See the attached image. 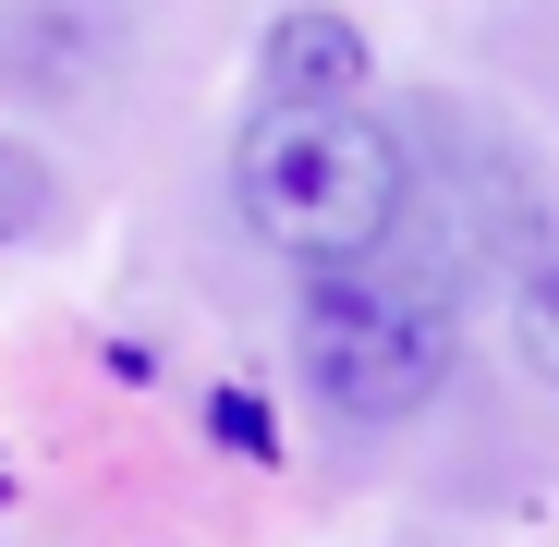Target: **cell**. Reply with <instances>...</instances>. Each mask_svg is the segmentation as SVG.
<instances>
[{
    "mask_svg": "<svg viewBox=\"0 0 559 547\" xmlns=\"http://www.w3.org/2000/svg\"><path fill=\"white\" fill-rule=\"evenodd\" d=\"M462 365V317L438 281H390V267H329L293 305V378L341 426H414Z\"/></svg>",
    "mask_w": 559,
    "mask_h": 547,
    "instance_id": "cell-2",
    "label": "cell"
},
{
    "mask_svg": "<svg viewBox=\"0 0 559 547\" xmlns=\"http://www.w3.org/2000/svg\"><path fill=\"white\" fill-rule=\"evenodd\" d=\"M231 207L305 281L378 267V243L414 219V146L378 110H255L231 134Z\"/></svg>",
    "mask_w": 559,
    "mask_h": 547,
    "instance_id": "cell-1",
    "label": "cell"
},
{
    "mask_svg": "<svg viewBox=\"0 0 559 547\" xmlns=\"http://www.w3.org/2000/svg\"><path fill=\"white\" fill-rule=\"evenodd\" d=\"M523 365L559 390V231L523 255Z\"/></svg>",
    "mask_w": 559,
    "mask_h": 547,
    "instance_id": "cell-6",
    "label": "cell"
},
{
    "mask_svg": "<svg viewBox=\"0 0 559 547\" xmlns=\"http://www.w3.org/2000/svg\"><path fill=\"white\" fill-rule=\"evenodd\" d=\"M49 219H61V170H49V146L0 134V255H13V243H37Z\"/></svg>",
    "mask_w": 559,
    "mask_h": 547,
    "instance_id": "cell-5",
    "label": "cell"
},
{
    "mask_svg": "<svg viewBox=\"0 0 559 547\" xmlns=\"http://www.w3.org/2000/svg\"><path fill=\"white\" fill-rule=\"evenodd\" d=\"M365 25L329 13V0H293L255 49V110H365Z\"/></svg>",
    "mask_w": 559,
    "mask_h": 547,
    "instance_id": "cell-3",
    "label": "cell"
},
{
    "mask_svg": "<svg viewBox=\"0 0 559 547\" xmlns=\"http://www.w3.org/2000/svg\"><path fill=\"white\" fill-rule=\"evenodd\" d=\"M0 61H13L25 85H49V98H85V85L110 73V13L98 0H25L13 37H0Z\"/></svg>",
    "mask_w": 559,
    "mask_h": 547,
    "instance_id": "cell-4",
    "label": "cell"
}]
</instances>
